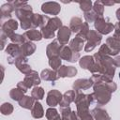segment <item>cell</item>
<instances>
[{"instance_id":"1","label":"cell","mask_w":120,"mask_h":120,"mask_svg":"<svg viewBox=\"0 0 120 120\" xmlns=\"http://www.w3.org/2000/svg\"><path fill=\"white\" fill-rule=\"evenodd\" d=\"M116 88L117 85L113 81L110 82H94L93 84L94 92L92 93L94 97V100L100 106L107 104L111 100L112 93L114 92Z\"/></svg>"},{"instance_id":"2","label":"cell","mask_w":120,"mask_h":120,"mask_svg":"<svg viewBox=\"0 0 120 120\" xmlns=\"http://www.w3.org/2000/svg\"><path fill=\"white\" fill-rule=\"evenodd\" d=\"M94 97L93 94H83L81 91L76 92V97L74 103L77 107V114L79 118H82L83 116L90 113L89 112V105L94 102Z\"/></svg>"},{"instance_id":"3","label":"cell","mask_w":120,"mask_h":120,"mask_svg":"<svg viewBox=\"0 0 120 120\" xmlns=\"http://www.w3.org/2000/svg\"><path fill=\"white\" fill-rule=\"evenodd\" d=\"M33 12H32V7L29 6L28 4L25 5L23 8H18L15 10V15L17 19L20 20L21 22V27L23 30H29L32 29V17H33Z\"/></svg>"},{"instance_id":"4","label":"cell","mask_w":120,"mask_h":120,"mask_svg":"<svg viewBox=\"0 0 120 120\" xmlns=\"http://www.w3.org/2000/svg\"><path fill=\"white\" fill-rule=\"evenodd\" d=\"M96 31H98L100 35H107L111 33L114 29V25L109 21V19H105L102 17H98L94 22Z\"/></svg>"},{"instance_id":"5","label":"cell","mask_w":120,"mask_h":120,"mask_svg":"<svg viewBox=\"0 0 120 120\" xmlns=\"http://www.w3.org/2000/svg\"><path fill=\"white\" fill-rule=\"evenodd\" d=\"M102 39V36L96 30H90L86 37V44L84 45V51L85 52H91L93 51L98 45L100 44Z\"/></svg>"},{"instance_id":"6","label":"cell","mask_w":120,"mask_h":120,"mask_svg":"<svg viewBox=\"0 0 120 120\" xmlns=\"http://www.w3.org/2000/svg\"><path fill=\"white\" fill-rule=\"evenodd\" d=\"M59 57L61 59L73 63L80 59V53L72 52L69 47H68L67 45H64V46H61V49L59 52Z\"/></svg>"},{"instance_id":"7","label":"cell","mask_w":120,"mask_h":120,"mask_svg":"<svg viewBox=\"0 0 120 120\" xmlns=\"http://www.w3.org/2000/svg\"><path fill=\"white\" fill-rule=\"evenodd\" d=\"M17 28H18V22H17V21H15L14 19L8 20V21H6L2 24L1 34L4 35L7 38H9L11 35L14 34V30H16Z\"/></svg>"},{"instance_id":"8","label":"cell","mask_w":120,"mask_h":120,"mask_svg":"<svg viewBox=\"0 0 120 120\" xmlns=\"http://www.w3.org/2000/svg\"><path fill=\"white\" fill-rule=\"evenodd\" d=\"M62 97H63V95L58 90L52 89V90H51V91L48 92L46 102H47V104L50 107H55L62 100Z\"/></svg>"},{"instance_id":"9","label":"cell","mask_w":120,"mask_h":120,"mask_svg":"<svg viewBox=\"0 0 120 120\" xmlns=\"http://www.w3.org/2000/svg\"><path fill=\"white\" fill-rule=\"evenodd\" d=\"M41 10L45 14L57 15L60 12V10H61V7L56 2H46V3H43L42 4Z\"/></svg>"},{"instance_id":"10","label":"cell","mask_w":120,"mask_h":120,"mask_svg":"<svg viewBox=\"0 0 120 120\" xmlns=\"http://www.w3.org/2000/svg\"><path fill=\"white\" fill-rule=\"evenodd\" d=\"M40 77L38 75V73L35 70H33L32 72H30L29 74L25 75L24 79H23V82L25 83V85L29 88L33 87V86H38L40 83Z\"/></svg>"},{"instance_id":"11","label":"cell","mask_w":120,"mask_h":120,"mask_svg":"<svg viewBox=\"0 0 120 120\" xmlns=\"http://www.w3.org/2000/svg\"><path fill=\"white\" fill-rule=\"evenodd\" d=\"M93 84H94V82L91 80V78L90 79H78L73 82L72 88L75 92H77V91L89 89L90 87L93 86Z\"/></svg>"},{"instance_id":"12","label":"cell","mask_w":120,"mask_h":120,"mask_svg":"<svg viewBox=\"0 0 120 120\" xmlns=\"http://www.w3.org/2000/svg\"><path fill=\"white\" fill-rule=\"evenodd\" d=\"M70 35H71V30L69 29V27H68V26H62L58 30V33H57V40H58V42L62 46L67 45L68 42V40H69Z\"/></svg>"},{"instance_id":"13","label":"cell","mask_w":120,"mask_h":120,"mask_svg":"<svg viewBox=\"0 0 120 120\" xmlns=\"http://www.w3.org/2000/svg\"><path fill=\"white\" fill-rule=\"evenodd\" d=\"M51 18H49L47 15H41L38 13L33 14L32 17V27L36 28V27H44L47 25L48 22L50 21Z\"/></svg>"},{"instance_id":"14","label":"cell","mask_w":120,"mask_h":120,"mask_svg":"<svg viewBox=\"0 0 120 120\" xmlns=\"http://www.w3.org/2000/svg\"><path fill=\"white\" fill-rule=\"evenodd\" d=\"M61 44L58 42V40H53L52 42H51L46 49V54L48 56V58H52V57H55V56H59V52L61 49Z\"/></svg>"},{"instance_id":"15","label":"cell","mask_w":120,"mask_h":120,"mask_svg":"<svg viewBox=\"0 0 120 120\" xmlns=\"http://www.w3.org/2000/svg\"><path fill=\"white\" fill-rule=\"evenodd\" d=\"M106 45L108 46L110 52H111V56H115L120 52V42L113 37H110L106 39Z\"/></svg>"},{"instance_id":"16","label":"cell","mask_w":120,"mask_h":120,"mask_svg":"<svg viewBox=\"0 0 120 120\" xmlns=\"http://www.w3.org/2000/svg\"><path fill=\"white\" fill-rule=\"evenodd\" d=\"M60 112L62 120H79L77 112L72 111L70 107H60Z\"/></svg>"},{"instance_id":"17","label":"cell","mask_w":120,"mask_h":120,"mask_svg":"<svg viewBox=\"0 0 120 120\" xmlns=\"http://www.w3.org/2000/svg\"><path fill=\"white\" fill-rule=\"evenodd\" d=\"M23 37H24L26 41H39L43 38L41 32L35 29V28H32V29L25 31L23 33Z\"/></svg>"},{"instance_id":"18","label":"cell","mask_w":120,"mask_h":120,"mask_svg":"<svg viewBox=\"0 0 120 120\" xmlns=\"http://www.w3.org/2000/svg\"><path fill=\"white\" fill-rule=\"evenodd\" d=\"M76 97V92L74 90H68L66 93H64L62 97V100L60 101L59 105L60 107H69V104L71 102H74Z\"/></svg>"},{"instance_id":"19","label":"cell","mask_w":120,"mask_h":120,"mask_svg":"<svg viewBox=\"0 0 120 120\" xmlns=\"http://www.w3.org/2000/svg\"><path fill=\"white\" fill-rule=\"evenodd\" d=\"M57 73L59 77L65 78V77H73L77 73V69L74 67H67V66H61L59 69L57 70Z\"/></svg>"},{"instance_id":"20","label":"cell","mask_w":120,"mask_h":120,"mask_svg":"<svg viewBox=\"0 0 120 120\" xmlns=\"http://www.w3.org/2000/svg\"><path fill=\"white\" fill-rule=\"evenodd\" d=\"M84 46V39L76 36L70 42H69V48L74 52H80L82 50V47Z\"/></svg>"},{"instance_id":"21","label":"cell","mask_w":120,"mask_h":120,"mask_svg":"<svg viewBox=\"0 0 120 120\" xmlns=\"http://www.w3.org/2000/svg\"><path fill=\"white\" fill-rule=\"evenodd\" d=\"M40 78L44 81H51V82H55L56 80H58L60 77L57 73V71L55 70H52L49 68L43 69L40 73Z\"/></svg>"},{"instance_id":"22","label":"cell","mask_w":120,"mask_h":120,"mask_svg":"<svg viewBox=\"0 0 120 120\" xmlns=\"http://www.w3.org/2000/svg\"><path fill=\"white\" fill-rule=\"evenodd\" d=\"M91 115L94 120H111L108 112L101 108H95L91 111Z\"/></svg>"},{"instance_id":"23","label":"cell","mask_w":120,"mask_h":120,"mask_svg":"<svg viewBox=\"0 0 120 120\" xmlns=\"http://www.w3.org/2000/svg\"><path fill=\"white\" fill-rule=\"evenodd\" d=\"M36 44L31 41H25L22 45H21V53L27 57L31 54H33L36 51Z\"/></svg>"},{"instance_id":"24","label":"cell","mask_w":120,"mask_h":120,"mask_svg":"<svg viewBox=\"0 0 120 120\" xmlns=\"http://www.w3.org/2000/svg\"><path fill=\"white\" fill-rule=\"evenodd\" d=\"M79 64H80V66L82 68L91 71V69L93 68L94 64H95L94 56H91V55H85V56H83V57H82L79 60Z\"/></svg>"},{"instance_id":"25","label":"cell","mask_w":120,"mask_h":120,"mask_svg":"<svg viewBox=\"0 0 120 120\" xmlns=\"http://www.w3.org/2000/svg\"><path fill=\"white\" fill-rule=\"evenodd\" d=\"M14 8L13 6L8 2L7 4H4L1 8H0V13H1V20H4V19H9L10 20V17H11V13L14 11Z\"/></svg>"},{"instance_id":"26","label":"cell","mask_w":120,"mask_h":120,"mask_svg":"<svg viewBox=\"0 0 120 120\" xmlns=\"http://www.w3.org/2000/svg\"><path fill=\"white\" fill-rule=\"evenodd\" d=\"M31 114L36 119H39V118L43 117V115H44L43 107H42V105L38 101H36L35 102L33 108L31 109Z\"/></svg>"},{"instance_id":"27","label":"cell","mask_w":120,"mask_h":120,"mask_svg":"<svg viewBox=\"0 0 120 120\" xmlns=\"http://www.w3.org/2000/svg\"><path fill=\"white\" fill-rule=\"evenodd\" d=\"M82 25V21L81 18H79V17L71 18V20L69 22V29L71 30V32L77 34L80 31Z\"/></svg>"},{"instance_id":"28","label":"cell","mask_w":120,"mask_h":120,"mask_svg":"<svg viewBox=\"0 0 120 120\" xmlns=\"http://www.w3.org/2000/svg\"><path fill=\"white\" fill-rule=\"evenodd\" d=\"M35 99L32 98V97H29V96H24L20 101H19V105L22 107V108H24V109H27V110H31L35 104Z\"/></svg>"},{"instance_id":"29","label":"cell","mask_w":120,"mask_h":120,"mask_svg":"<svg viewBox=\"0 0 120 120\" xmlns=\"http://www.w3.org/2000/svg\"><path fill=\"white\" fill-rule=\"evenodd\" d=\"M63 25H62V22H61V20L59 19V18H57V17H53V18H51L50 19V21L48 22V23H47V25H46V27L48 28V29H50V30H52V31H55V30H59L61 27H62Z\"/></svg>"},{"instance_id":"30","label":"cell","mask_w":120,"mask_h":120,"mask_svg":"<svg viewBox=\"0 0 120 120\" xmlns=\"http://www.w3.org/2000/svg\"><path fill=\"white\" fill-rule=\"evenodd\" d=\"M46 118L48 120H62L60 114L58 113L57 110L54 109L53 107H51L47 109L46 111Z\"/></svg>"},{"instance_id":"31","label":"cell","mask_w":120,"mask_h":120,"mask_svg":"<svg viewBox=\"0 0 120 120\" xmlns=\"http://www.w3.org/2000/svg\"><path fill=\"white\" fill-rule=\"evenodd\" d=\"M31 97L36 100H40L44 97V90L40 86H35L31 91Z\"/></svg>"},{"instance_id":"32","label":"cell","mask_w":120,"mask_h":120,"mask_svg":"<svg viewBox=\"0 0 120 120\" xmlns=\"http://www.w3.org/2000/svg\"><path fill=\"white\" fill-rule=\"evenodd\" d=\"M9 97H10L13 100L19 102V101L24 97V93H23L22 90H20L18 87H16V88H13V89L10 90V92H9Z\"/></svg>"},{"instance_id":"33","label":"cell","mask_w":120,"mask_h":120,"mask_svg":"<svg viewBox=\"0 0 120 120\" xmlns=\"http://www.w3.org/2000/svg\"><path fill=\"white\" fill-rule=\"evenodd\" d=\"M93 11L98 16V17H102L103 16V13H104V6L102 4L101 1H96L93 5V8H92Z\"/></svg>"},{"instance_id":"34","label":"cell","mask_w":120,"mask_h":120,"mask_svg":"<svg viewBox=\"0 0 120 120\" xmlns=\"http://www.w3.org/2000/svg\"><path fill=\"white\" fill-rule=\"evenodd\" d=\"M89 31H90V29H89L88 23L86 22H82V25L80 31L76 34V36H78V37H80V38H83L85 40L86 39V37H87V34L89 33Z\"/></svg>"},{"instance_id":"35","label":"cell","mask_w":120,"mask_h":120,"mask_svg":"<svg viewBox=\"0 0 120 120\" xmlns=\"http://www.w3.org/2000/svg\"><path fill=\"white\" fill-rule=\"evenodd\" d=\"M49 65L52 68V70H58L61 67V58L59 56L52 57L49 59Z\"/></svg>"},{"instance_id":"36","label":"cell","mask_w":120,"mask_h":120,"mask_svg":"<svg viewBox=\"0 0 120 120\" xmlns=\"http://www.w3.org/2000/svg\"><path fill=\"white\" fill-rule=\"evenodd\" d=\"M10 40L12 43H15V44H18V45H22L26 40L23 37V35H19V34H13L9 37Z\"/></svg>"},{"instance_id":"37","label":"cell","mask_w":120,"mask_h":120,"mask_svg":"<svg viewBox=\"0 0 120 120\" xmlns=\"http://www.w3.org/2000/svg\"><path fill=\"white\" fill-rule=\"evenodd\" d=\"M0 111H1V113L2 114H4V115H9L13 112V106L9 102H5V103H3L1 105Z\"/></svg>"},{"instance_id":"38","label":"cell","mask_w":120,"mask_h":120,"mask_svg":"<svg viewBox=\"0 0 120 120\" xmlns=\"http://www.w3.org/2000/svg\"><path fill=\"white\" fill-rule=\"evenodd\" d=\"M80 5V8L85 13L88 12L90 10H92V1L90 0H82V1H79L78 2Z\"/></svg>"},{"instance_id":"39","label":"cell","mask_w":120,"mask_h":120,"mask_svg":"<svg viewBox=\"0 0 120 120\" xmlns=\"http://www.w3.org/2000/svg\"><path fill=\"white\" fill-rule=\"evenodd\" d=\"M98 17V16L93 10H90V11L84 13V19H85V21H86L87 23L88 22H95V21L97 20Z\"/></svg>"},{"instance_id":"40","label":"cell","mask_w":120,"mask_h":120,"mask_svg":"<svg viewBox=\"0 0 120 120\" xmlns=\"http://www.w3.org/2000/svg\"><path fill=\"white\" fill-rule=\"evenodd\" d=\"M40 32H41L42 37H43L44 38H54V36H55L54 32L52 31V30H50V29H48L46 26L42 27Z\"/></svg>"},{"instance_id":"41","label":"cell","mask_w":120,"mask_h":120,"mask_svg":"<svg viewBox=\"0 0 120 120\" xmlns=\"http://www.w3.org/2000/svg\"><path fill=\"white\" fill-rule=\"evenodd\" d=\"M113 38H115L120 42V21H119V22L114 25Z\"/></svg>"},{"instance_id":"42","label":"cell","mask_w":120,"mask_h":120,"mask_svg":"<svg viewBox=\"0 0 120 120\" xmlns=\"http://www.w3.org/2000/svg\"><path fill=\"white\" fill-rule=\"evenodd\" d=\"M17 87L20 89V90H22L24 94L27 92V90H28V87L25 85V83L23 82H18V84H17Z\"/></svg>"},{"instance_id":"43","label":"cell","mask_w":120,"mask_h":120,"mask_svg":"<svg viewBox=\"0 0 120 120\" xmlns=\"http://www.w3.org/2000/svg\"><path fill=\"white\" fill-rule=\"evenodd\" d=\"M7 38H8L7 37H5L4 35L1 34V50L4 49V47L6 45V42H7Z\"/></svg>"},{"instance_id":"44","label":"cell","mask_w":120,"mask_h":120,"mask_svg":"<svg viewBox=\"0 0 120 120\" xmlns=\"http://www.w3.org/2000/svg\"><path fill=\"white\" fill-rule=\"evenodd\" d=\"M113 60H114V64H115L116 68H117V67H120V55H118V56L114 57V58H113Z\"/></svg>"},{"instance_id":"45","label":"cell","mask_w":120,"mask_h":120,"mask_svg":"<svg viewBox=\"0 0 120 120\" xmlns=\"http://www.w3.org/2000/svg\"><path fill=\"white\" fill-rule=\"evenodd\" d=\"M103 6H112L114 5L116 2H113V1H101Z\"/></svg>"},{"instance_id":"46","label":"cell","mask_w":120,"mask_h":120,"mask_svg":"<svg viewBox=\"0 0 120 120\" xmlns=\"http://www.w3.org/2000/svg\"><path fill=\"white\" fill-rule=\"evenodd\" d=\"M81 120H94V118H93V116L89 113V114H87V115L83 116L82 118H81Z\"/></svg>"},{"instance_id":"47","label":"cell","mask_w":120,"mask_h":120,"mask_svg":"<svg viewBox=\"0 0 120 120\" xmlns=\"http://www.w3.org/2000/svg\"><path fill=\"white\" fill-rule=\"evenodd\" d=\"M115 14H116V18L118 19V21H120V8H119L116 10Z\"/></svg>"},{"instance_id":"48","label":"cell","mask_w":120,"mask_h":120,"mask_svg":"<svg viewBox=\"0 0 120 120\" xmlns=\"http://www.w3.org/2000/svg\"><path fill=\"white\" fill-rule=\"evenodd\" d=\"M119 79H120V72H119Z\"/></svg>"}]
</instances>
